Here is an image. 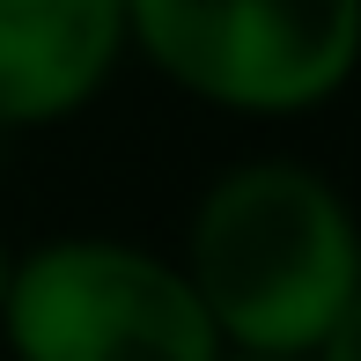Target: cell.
Returning a JSON list of instances; mask_svg holds the SVG:
<instances>
[{
  "instance_id": "6da1fadb",
  "label": "cell",
  "mask_w": 361,
  "mask_h": 361,
  "mask_svg": "<svg viewBox=\"0 0 361 361\" xmlns=\"http://www.w3.org/2000/svg\"><path fill=\"white\" fill-rule=\"evenodd\" d=\"M177 266L228 354L310 361L361 288V221L324 170L251 155L200 192Z\"/></svg>"
},
{
  "instance_id": "7a4b0ae2",
  "label": "cell",
  "mask_w": 361,
  "mask_h": 361,
  "mask_svg": "<svg viewBox=\"0 0 361 361\" xmlns=\"http://www.w3.org/2000/svg\"><path fill=\"white\" fill-rule=\"evenodd\" d=\"M0 339L15 361H221V332L177 258L126 236L15 251Z\"/></svg>"
},
{
  "instance_id": "3957f363",
  "label": "cell",
  "mask_w": 361,
  "mask_h": 361,
  "mask_svg": "<svg viewBox=\"0 0 361 361\" xmlns=\"http://www.w3.org/2000/svg\"><path fill=\"white\" fill-rule=\"evenodd\" d=\"M133 52L214 111L295 118L361 74V0H126Z\"/></svg>"
},
{
  "instance_id": "277c9868",
  "label": "cell",
  "mask_w": 361,
  "mask_h": 361,
  "mask_svg": "<svg viewBox=\"0 0 361 361\" xmlns=\"http://www.w3.org/2000/svg\"><path fill=\"white\" fill-rule=\"evenodd\" d=\"M126 52V0H0V133H37L89 111Z\"/></svg>"
},
{
  "instance_id": "5b68a950",
  "label": "cell",
  "mask_w": 361,
  "mask_h": 361,
  "mask_svg": "<svg viewBox=\"0 0 361 361\" xmlns=\"http://www.w3.org/2000/svg\"><path fill=\"white\" fill-rule=\"evenodd\" d=\"M310 361H361V288H354V302L339 310V324L324 332V347L310 354Z\"/></svg>"
},
{
  "instance_id": "8992f818",
  "label": "cell",
  "mask_w": 361,
  "mask_h": 361,
  "mask_svg": "<svg viewBox=\"0 0 361 361\" xmlns=\"http://www.w3.org/2000/svg\"><path fill=\"white\" fill-rule=\"evenodd\" d=\"M8 281H15V251H8V236H0V310H8Z\"/></svg>"
},
{
  "instance_id": "52a82bcc",
  "label": "cell",
  "mask_w": 361,
  "mask_h": 361,
  "mask_svg": "<svg viewBox=\"0 0 361 361\" xmlns=\"http://www.w3.org/2000/svg\"><path fill=\"white\" fill-rule=\"evenodd\" d=\"M221 361H266V354H221Z\"/></svg>"
}]
</instances>
